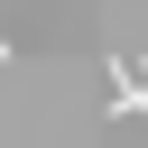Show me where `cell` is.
<instances>
[{
    "label": "cell",
    "instance_id": "6da1fadb",
    "mask_svg": "<svg viewBox=\"0 0 148 148\" xmlns=\"http://www.w3.org/2000/svg\"><path fill=\"white\" fill-rule=\"evenodd\" d=\"M0 65H9V37H0Z\"/></svg>",
    "mask_w": 148,
    "mask_h": 148
}]
</instances>
